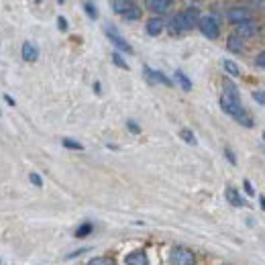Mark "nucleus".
Masks as SVG:
<instances>
[{"instance_id": "14", "label": "nucleus", "mask_w": 265, "mask_h": 265, "mask_svg": "<svg viewBox=\"0 0 265 265\" xmlns=\"http://www.w3.org/2000/svg\"><path fill=\"white\" fill-rule=\"evenodd\" d=\"M227 47H229V51H233V53H241L243 47H245V39H241L239 35L233 33V35L227 39Z\"/></svg>"}, {"instance_id": "28", "label": "nucleus", "mask_w": 265, "mask_h": 265, "mask_svg": "<svg viewBox=\"0 0 265 265\" xmlns=\"http://www.w3.org/2000/svg\"><path fill=\"white\" fill-rule=\"evenodd\" d=\"M225 155H227V159H229L231 165H237V157H235V153H233L231 147H225Z\"/></svg>"}, {"instance_id": "26", "label": "nucleus", "mask_w": 265, "mask_h": 265, "mask_svg": "<svg viewBox=\"0 0 265 265\" xmlns=\"http://www.w3.org/2000/svg\"><path fill=\"white\" fill-rule=\"evenodd\" d=\"M127 129L132 132V135H139V132H141V127L135 121H127Z\"/></svg>"}, {"instance_id": "19", "label": "nucleus", "mask_w": 265, "mask_h": 265, "mask_svg": "<svg viewBox=\"0 0 265 265\" xmlns=\"http://www.w3.org/2000/svg\"><path fill=\"white\" fill-rule=\"evenodd\" d=\"M235 121L239 123V125H243V127H247V129H253L255 127V123H253V119L247 115V113H241L239 117H235Z\"/></svg>"}, {"instance_id": "25", "label": "nucleus", "mask_w": 265, "mask_h": 265, "mask_svg": "<svg viewBox=\"0 0 265 265\" xmlns=\"http://www.w3.org/2000/svg\"><path fill=\"white\" fill-rule=\"evenodd\" d=\"M88 265H115V261L110 257H94L88 261Z\"/></svg>"}, {"instance_id": "20", "label": "nucleus", "mask_w": 265, "mask_h": 265, "mask_svg": "<svg viewBox=\"0 0 265 265\" xmlns=\"http://www.w3.org/2000/svg\"><path fill=\"white\" fill-rule=\"evenodd\" d=\"M223 65H225V70H227V74H229V76H239V74H241L239 65H237L235 61H231V59H225V61H223Z\"/></svg>"}, {"instance_id": "31", "label": "nucleus", "mask_w": 265, "mask_h": 265, "mask_svg": "<svg viewBox=\"0 0 265 265\" xmlns=\"http://www.w3.org/2000/svg\"><path fill=\"white\" fill-rule=\"evenodd\" d=\"M57 25H59V31H68V18L57 16Z\"/></svg>"}, {"instance_id": "29", "label": "nucleus", "mask_w": 265, "mask_h": 265, "mask_svg": "<svg viewBox=\"0 0 265 265\" xmlns=\"http://www.w3.org/2000/svg\"><path fill=\"white\" fill-rule=\"evenodd\" d=\"M253 100L259 102V104H265V92L263 90H255L253 92Z\"/></svg>"}, {"instance_id": "35", "label": "nucleus", "mask_w": 265, "mask_h": 265, "mask_svg": "<svg viewBox=\"0 0 265 265\" xmlns=\"http://www.w3.org/2000/svg\"><path fill=\"white\" fill-rule=\"evenodd\" d=\"M100 90H102V86H100V82H94V92H96V94H100Z\"/></svg>"}, {"instance_id": "27", "label": "nucleus", "mask_w": 265, "mask_h": 265, "mask_svg": "<svg viewBox=\"0 0 265 265\" xmlns=\"http://www.w3.org/2000/svg\"><path fill=\"white\" fill-rule=\"evenodd\" d=\"M29 180H31V184H33L35 188H41V186H43V180H41L39 173H29Z\"/></svg>"}, {"instance_id": "32", "label": "nucleus", "mask_w": 265, "mask_h": 265, "mask_svg": "<svg viewBox=\"0 0 265 265\" xmlns=\"http://www.w3.org/2000/svg\"><path fill=\"white\" fill-rule=\"evenodd\" d=\"M255 63L259 65V68H265V51H261V53L257 55V59H255Z\"/></svg>"}, {"instance_id": "7", "label": "nucleus", "mask_w": 265, "mask_h": 265, "mask_svg": "<svg viewBox=\"0 0 265 265\" xmlns=\"http://www.w3.org/2000/svg\"><path fill=\"white\" fill-rule=\"evenodd\" d=\"M257 31H259V25L255 23V20H247V23L237 25V33L235 35H239L241 39H247V37H255Z\"/></svg>"}, {"instance_id": "30", "label": "nucleus", "mask_w": 265, "mask_h": 265, "mask_svg": "<svg viewBox=\"0 0 265 265\" xmlns=\"http://www.w3.org/2000/svg\"><path fill=\"white\" fill-rule=\"evenodd\" d=\"M243 188H245V194H247V196H255V190H253V184H251L249 180H245V182H243Z\"/></svg>"}, {"instance_id": "36", "label": "nucleus", "mask_w": 265, "mask_h": 265, "mask_svg": "<svg viewBox=\"0 0 265 265\" xmlns=\"http://www.w3.org/2000/svg\"><path fill=\"white\" fill-rule=\"evenodd\" d=\"M259 204H261V208L265 210V196H259Z\"/></svg>"}, {"instance_id": "23", "label": "nucleus", "mask_w": 265, "mask_h": 265, "mask_svg": "<svg viewBox=\"0 0 265 265\" xmlns=\"http://www.w3.org/2000/svg\"><path fill=\"white\" fill-rule=\"evenodd\" d=\"M61 145H63L65 149H76V151H82V149H84L82 143H78V141H74V139H68V137L61 139Z\"/></svg>"}, {"instance_id": "16", "label": "nucleus", "mask_w": 265, "mask_h": 265, "mask_svg": "<svg viewBox=\"0 0 265 265\" xmlns=\"http://www.w3.org/2000/svg\"><path fill=\"white\" fill-rule=\"evenodd\" d=\"M110 6H113L117 14H125L132 6V2H129V0H115V2H110Z\"/></svg>"}, {"instance_id": "15", "label": "nucleus", "mask_w": 265, "mask_h": 265, "mask_svg": "<svg viewBox=\"0 0 265 265\" xmlns=\"http://www.w3.org/2000/svg\"><path fill=\"white\" fill-rule=\"evenodd\" d=\"M173 78H175V82L180 84V88L184 92H190L192 90V82H190V78L182 72V70H175V74H173Z\"/></svg>"}, {"instance_id": "38", "label": "nucleus", "mask_w": 265, "mask_h": 265, "mask_svg": "<svg viewBox=\"0 0 265 265\" xmlns=\"http://www.w3.org/2000/svg\"><path fill=\"white\" fill-rule=\"evenodd\" d=\"M0 265H2V261H0Z\"/></svg>"}, {"instance_id": "5", "label": "nucleus", "mask_w": 265, "mask_h": 265, "mask_svg": "<svg viewBox=\"0 0 265 265\" xmlns=\"http://www.w3.org/2000/svg\"><path fill=\"white\" fill-rule=\"evenodd\" d=\"M104 35L110 39V43H113V45H115L119 51L129 53V55L132 53V47L127 43V39H125V37H121V35H119V31L115 29V25H106V27H104Z\"/></svg>"}, {"instance_id": "17", "label": "nucleus", "mask_w": 265, "mask_h": 265, "mask_svg": "<svg viewBox=\"0 0 265 265\" xmlns=\"http://www.w3.org/2000/svg\"><path fill=\"white\" fill-rule=\"evenodd\" d=\"M94 231V225L92 223H82L78 229H76V239H84V237H88V235H90Z\"/></svg>"}, {"instance_id": "6", "label": "nucleus", "mask_w": 265, "mask_h": 265, "mask_svg": "<svg viewBox=\"0 0 265 265\" xmlns=\"http://www.w3.org/2000/svg\"><path fill=\"white\" fill-rule=\"evenodd\" d=\"M227 20L233 25H241L247 23V20H253V12L247 6H233L227 10Z\"/></svg>"}, {"instance_id": "9", "label": "nucleus", "mask_w": 265, "mask_h": 265, "mask_svg": "<svg viewBox=\"0 0 265 265\" xmlns=\"http://www.w3.org/2000/svg\"><path fill=\"white\" fill-rule=\"evenodd\" d=\"M143 74L147 76L149 82H157V84H163V86H171V84H173L163 72H159V70H151L149 65H145V68H143Z\"/></svg>"}, {"instance_id": "12", "label": "nucleus", "mask_w": 265, "mask_h": 265, "mask_svg": "<svg viewBox=\"0 0 265 265\" xmlns=\"http://www.w3.org/2000/svg\"><path fill=\"white\" fill-rule=\"evenodd\" d=\"M20 53H23V59L29 61V63H33V61L39 59V49H37V45H33L31 41H25L23 43V49H20Z\"/></svg>"}, {"instance_id": "4", "label": "nucleus", "mask_w": 265, "mask_h": 265, "mask_svg": "<svg viewBox=\"0 0 265 265\" xmlns=\"http://www.w3.org/2000/svg\"><path fill=\"white\" fill-rule=\"evenodd\" d=\"M171 265H196V255L188 247H173L169 253Z\"/></svg>"}, {"instance_id": "40", "label": "nucleus", "mask_w": 265, "mask_h": 265, "mask_svg": "<svg viewBox=\"0 0 265 265\" xmlns=\"http://www.w3.org/2000/svg\"><path fill=\"white\" fill-rule=\"evenodd\" d=\"M0 115H2V113H0Z\"/></svg>"}, {"instance_id": "24", "label": "nucleus", "mask_w": 265, "mask_h": 265, "mask_svg": "<svg viewBox=\"0 0 265 265\" xmlns=\"http://www.w3.org/2000/svg\"><path fill=\"white\" fill-rule=\"evenodd\" d=\"M113 63L117 65V68H121V70H129V63L123 59V55H121L119 51H115V53H113Z\"/></svg>"}, {"instance_id": "21", "label": "nucleus", "mask_w": 265, "mask_h": 265, "mask_svg": "<svg viewBox=\"0 0 265 265\" xmlns=\"http://www.w3.org/2000/svg\"><path fill=\"white\" fill-rule=\"evenodd\" d=\"M180 137H182L188 145H196V143H198V141H196V135H194L190 129H182V131H180Z\"/></svg>"}, {"instance_id": "8", "label": "nucleus", "mask_w": 265, "mask_h": 265, "mask_svg": "<svg viewBox=\"0 0 265 265\" xmlns=\"http://www.w3.org/2000/svg\"><path fill=\"white\" fill-rule=\"evenodd\" d=\"M225 198H227V202H229L231 206H235V208H245V206H249L245 200H243V196L239 194V190H235L233 186H229V188L225 190Z\"/></svg>"}, {"instance_id": "37", "label": "nucleus", "mask_w": 265, "mask_h": 265, "mask_svg": "<svg viewBox=\"0 0 265 265\" xmlns=\"http://www.w3.org/2000/svg\"><path fill=\"white\" fill-rule=\"evenodd\" d=\"M263 139H265V132H263Z\"/></svg>"}, {"instance_id": "1", "label": "nucleus", "mask_w": 265, "mask_h": 265, "mask_svg": "<svg viewBox=\"0 0 265 265\" xmlns=\"http://www.w3.org/2000/svg\"><path fill=\"white\" fill-rule=\"evenodd\" d=\"M223 88H225V90H223V94H220V108H223L227 115H231L233 119L239 117L241 113H245V108H243V104H241L239 88L227 78L223 82Z\"/></svg>"}, {"instance_id": "18", "label": "nucleus", "mask_w": 265, "mask_h": 265, "mask_svg": "<svg viewBox=\"0 0 265 265\" xmlns=\"http://www.w3.org/2000/svg\"><path fill=\"white\" fill-rule=\"evenodd\" d=\"M141 14H143V10L139 8V6H135V4H132L125 14H123V18L125 20H139L141 18Z\"/></svg>"}, {"instance_id": "11", "label": "nucleus", "mask_w": 265, "mask_h": 265, "mask_svg": "<svg viewBox=\"0 0 265 265\" xmlns=\"http://www.w3.org/2000/svg\"><path fill=\"white\" fill-rule=\"evenodd\" d=\"M145 6L151 12H155V14H165L171 8V2H169V0H147Z\"/></svg>"}, {"instance_id": "39", "label": "nucleus", "mask_w": 265, "mask_h": 265, "mask_svg": "<svg viewBox=\"0 0 265 265\" xmlns=\"http://www.w3.org/2000/svg\"><path fill=\"white\" fill-rule=\"evenodd\" d=\"M263 153H265V149H263Z\"/></svg>"}, {"instance_id": "2", "label": "nucleus", "mask_w": 265, "mask_h": 265, "mask_svg": "<svg viewBox=\"0 0 265 265\" xmlns=\"http://www.w3.org/2000/svg\"><path fill=\"white\" fill-rule=\"evenodd\" d=\"M198 20H200V10L198 6H188L186 10L173 14L171 20H169V31L175 35V33H184V31H190L194 27H198Z\"/></svg>"}, {"instance_id": "22", "label": "nucleus", "mask_w": 265, "mask_h": 265, "mask_svg": "<svg viewBox=\"0 0 265 265\" xmlns=\"http://www.w3.org/2000/svg\"><path fill=\"white\" fill-rule=\"evenodd\" d=\"M84 10H86V14L90 16L92 20H96V18H98V8H96V4H94V2H84Z\"/></svg>"}, {"instance_id": "13", "label": "nucleus", "mask_w": 265, "mask_h": 265, "mask_svg": "<svg viewBox=\"0 0 265 265\" xmlns=\"http://www.w3.org/2000/svg\"><path fill=\"white\" fill-rule=\"evenodd\" d=\"M125 263L127 265H149V257H147L145 251H132V253L127 255Z\"/></svg>"}, {"instance_id": "10", "label": "nucleus", "mask_w": 265, "mask_h": 265, "mask_svg": "<svg viewBox=\"0 0 265 265\" xmlns=\"http://www.w3.org/2000/svg\"><path fill=\"white\" fill-rule=\"evenodd\" d=\"M163 29H165V25H163V20H161L159 16L149 18V20H147V25H145V31H147L149 37H157V35H161Z\"/></svg>"}, {"instance_id": "34", "label": "nucleus", "mask_w": 265, "mask_h": 265, "mask_svg": "<svg viewBox=\"0 0 265 265\" xmlns=\"http://www.w3.org/2000/svg\"><path fill=\"white\" fill-rule=\"evenodd\" d=\"M4 100H6L10 106H14V104H16V102H14V98H12V96H8V94H4Z\"/></svg>"}, {"instance_id": "3", "label": "nucleus", "mask_w": 265, "mask_h": 265, "mask_svg": "<svg viewBox=\"0 0 265 265\" xmlns=\"http://www.w3.org/2000/svg\"><path fill=\"white\" fill-rule=\"evenodd\" d=\"M198 29H200V33L206 37V39H218L220 35V23L218 18L214 14H204L200 16V20H198Z\"/></svg>"}, {"instance_id": "33", "label": "nucleus", "mask_w": 265, "mask_h": 265, "mask_svg": "<svg viewBox=\"0 0 265 265\" xmlns=\"http://www.w3.org/2000/svg\"><path fill=\"white\" fill-rule=\"evenodd\" d=\"M88 251H90V249H88V247H84V249H80V251H74L72 255H68V259H72V257H80L82 253H88Z\"/></svg>"}]
</instances>
